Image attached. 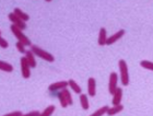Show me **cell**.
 I'll return each instance as SVG.
<instances>
[{
    "label": "cell",
    "mask_w": 153,
    "mask_h": 116,
    "mask_svg": "<svg viewBox=\"0 0 153 116\" xmlns=\"http://www.w3.org/2000/svg\"><path fill=\"white\" fill-rule=\"evenodd\" d=\"M118 67H119V76H120L121 84L124 87H127L129 84V71H128V65L126 60L120 59L118 61Z\"/></svg>",
    "instance_id": "1"
},
{
    "label": "cell",
    "mask_w": 153,
    "mask_h": 116,
    "mask_svg": "<svg viewBox=\"0 0 153 116\" xmlns=\"http://www.w3.org/2000/svg\"><path fill=\"white\" fill-rule=\"evenodd\" d=\"M10 29H11V32L13 33V35H14L16 39H18V42L23 43V44H24L25 46H32V43H31L30 39L25 35V34H24V33L22 32L23 30L19 29V28H18L16 25H14V24H12Z\"/></svg>",
    "instance_id": "2"
},
{
    "label": "cell",
    "mask_w": 153,
    "mask_h": 116,
    "mask_svg": "<svg viewBox=\"0 0 153 116\" xmlns=\"http://www.w3.org/2000/svg\"><path fill=\"white\" fill-rule=\"evenodd\" d=\"M31 51L35 54V56H37V57H39V58H42V59H44V60L48 61V62H53V61H55L54 56L51 55V53L46 52V51H44V49L41 48V47H38V46L32 45L31 46Z\"/></svg>",
    "instance_id": "3"
},
{
    "label": "cell",
    "mask_w": 153,
    "mask_h": 116,
    "mask_svg": "<svg viewBox=\"0 0 153 116\" xmlns=\"http://www.w3.org/2000/svg\"><path fill=\"white\" fill-rule=\"evenodd\" d=\"M21 71H22V77L24 79H29L31 76V66L26 57H21Z\"/></svg>",
    "instance_id": "4"
},
{
    "label": "cell",
    "mask_w": 153,
    "mask_h": 116,
    "mask_svg": "<svg viewBox=\"0 0 153 116\" xmlns=\"http://www.w3.org/2000/svg\"><path fill=\"white\" fill-rule=\"evenodd\" d=\"M117 82H118V74L116 72H111L109 74V81H108V92L111 94H114L116 89H117Z\"/></svg>",
    "instance_id": "5"
},
{
    "label": "cell",
    "mask_w": 153,
    "mask_h": 116,
    "mask_svg": "<svg viewBox=\"0 0 153 116\" xmlns=\"http://www.w3.org/2000/svg\"><path fill=\"white\" fill-rule=\"evenodd\" d=\"M9 20L11 21V23L12 24H14V25H16L19 29H21V30H25V28H26V24H25V22L23 21V20H21L19 18V16H16V13L14 12H11V13H9Z\"/></svg>",
    "instance_id": "6"
},
{
    "label": "cell",
    "mask_w": 153,
    "mask_h": 116,
    "mask_svg": "<svg viewBox=\"0 0 153 116\" xmlns=\"http://www.w3.org/2000/svg\"><path fill=\"white\" fill-rule=\"evenodd\" d=\"M68 86H69L68 81H58V82H55V83L49 84L48 90L51 91V92L57 91V90H64V89H66V88L68 87Z\"/></svg>",
    "instance_id": "7"
},
{
    "label": "cell",
    "mask_w": 153,
    "mask_h": 116,
    "mask_svg": "<svg viewBox=\"0 0 153 116\" xmlns=\"http://www.w3.org/2000/svg\"><path fill=\"white\" fill-rule=\"evenodd\" d=\"M125 35V30H119L118 32H116L115 34H113L112 36H109L107 39V42H106V45H112L115 42H117L119 39Z\"/></svg>",
    "instance_id": "8"
},
{
    "label": "cell",
    "mask_w": 153,
    "mask_h": 116,
    "mask_svg": "<svg viewBox=\"0 0 153 116\" xmlns=\"http://www.w3.org/2000/svg\"><path fill=\"white\" fill-rule=\"evenodd\" d=\"M96 93V81L94 78H89L88 79V94L90 97H95Z\"/></svg>",
    "instance_id": "9"
},
{
    "label": "cell",
    "mask_w": 153,
    "mask_h": 116,
    "mask_svg": "<svg viewBox=\"0 0 153 116\" xmlns=\"http://www.w3.org/2000/svg\"><path fill=\"white\" fill-rule=\"evenodd\" d=\"M121 99H123V89L118 87L115 91V93L113 94L112 104L113 105H119L121 102Z\"/></svg>",
    "instance_id": "10"
},
{
    "label": "cell",
    "mask_w": 153,
    "mask_h": 116,
    "mask_svg": "<svg viewBox=\"0 0 153 116\" xmlns=\"http://www.w3.org/2000/svg\"><path fill=\"white\" fill-rule=\"evenodd\" d=\"M107 34H106V30L105 28H101L100 30V33H99V45L100 46H104L106 45V42H107Z\"/></svg>",
    "instance_id": "11"
},
{
    "label": "cell",
    "mask_w": 153,
    "mask_h": 116,
    "mask_svg": "<svg viewBox=\"0 0 153 116\" xmlns=\"http://www.w3.org/2000/svg\"><path fill=\"white\" fill-rule=\"evenodd\" d=\"M123 110H124V105H121V104H119V105H113V107H109L106 114L108 116H114L116 114L120 113Z\"/></svg>",
    "instance_id": "12"
},
{
    "label": "cell",
    "mask_w": 153,
    "mask_h": 116,
    "mask_svg": "<svg viewBox=\"0 0 153 116\" xmlns=\"http://www.w3.org/2000/svg\"><path fill=\"white\" fill-rule=\"evenodd\" d=\"M25 57L29 61L31 68H35L36 67V60H35V54L32 52V51H27L25 54Z\"/></svg>",
    "instance_id": "13"
},
{
    "label": "cell",
    "mask_w": 153,
    "mask_h": 116,
    "mask_svg": "<svg viewBox=\"0 0 153 116\" xmlns=\"http://www.w3.org/2000/svg\"><path fill=\"white\" fill-rule=\"evenodd\" d=\"M80 104H81V107L83 110H89L90 109V103H89V99H88V95L85 94H80Z\"/></svg>",
    "instance_id": "14"
},
{
    "label": "cell",
    "mask_w": 153,
    "mask_h": 116,
    "mask_svg": "<svg viewBox=\"0 0 153 116\" xmlns=\"http://www.w3.org/2000/svg\"><path fill=\"white\" fill-rule=\"evenodd\" d=\"M68 83H69V87L72 91H74V93H78V94H81L82 93V90H81V88L78 83H76V81L74 79H70V80L68 81Z\"/></svg>",
    "instance_id": "15"
},
{
    "label": "cell",
    "mask_w": 153,
    "mask_h": 116,
    "mask_svg": "<svg viewBox=\"0 0 153 116\" xmlns=\"http://www.w3.org/2000/svg\"><path fill=\"white\" fill-rule=\"evenodd\" d=\"M13 12L16 13V16H19L20 19L23 20L24 22H26V21H29V20H30L29 14H26L25 12H23L22 10L19 9V8H16V9L13 10Z\"/></svg>",
    "instance_id": "16"
},
{
    "label": "cell",
    "mask_w": 153,
    "mask_h": 116,
    "mask_svg": "<svg viewBox=\"0 0 153 116\" xmlns=\"http://www.w3.org/2000/svg\"><path fill=\"white\" fill-rule=\"evenodd\" d=\"M0 70L6 71V72H12L13 71V66L9 62L1 60L0 61Z\"/></svg>",
    "instance_id": "17"
},
{
    "label": "cell",
    "mask_w": 153,
    "mask_h": 116,
    "mask_svg": "<svg viewBox=\"0 0 153 116\" xmlns=\"http://www.w3.org/2000/svg\"><path fill=\"white\" fill-rule=\"evenodd\" d=\"M58 99H59V103H60V105H61V107H64V109H66V107L69 105L68 104V101H67V99H66V97H65V94H64V92H62V90L58 93Z\"/></svg>",
    "instance_id": "18"
},
{
    "label": "cell",
    "mask_w": 153,
    "mask_h": 116,
    "mask_svg": "<svg viewBox=\"0 0 153 116\" xmlns=\"http://www.w3.org/2000/svg\"><path fill=\"white\" fill-rule=\"evenodd\" d=\"M55 110H56V106H55V105H49V106L46 107V109L39 114V116H51L53 113L55 112Z\"/></svg>",
    "instance_id": "19"
},
{
    "label": "cell",
    "mask_w": 153,
    "mask_h": 116,
    "mask_svg": "<svg viewBox=\"0 0 153 116\" xmlns=\"http://www.w3.org/2000/svg\"><path fill=\"white\" fill-rule=\"evenodd\" d=\"M109 107L107 106V105H105V106L101 107V109H99V110H96L94 113H92L90 116H103L105 113H107V111H108Z\"/></svg>",
    "instance_id": "20"
},
{
    "label": "cell",
    "mask_w": 153,
    "mask_h": 116,
    "mask_svg": "<svg viewBox=\"0 0 153 116\" xmlns=\"http://www.w3.org/2000/svg\"><path fill=\"white\" fill-rule=\"evenodd\" d=\"M140 66L144 69H148V70L153 71V62L149 60H142L140 61Z\"/></svg>",
    "instance_id": "21"
},
{
    "label": "cell",
    "mask_w": 153,
    "mask_h": 116,
    "mask_svg": "<svg viewBox=\"0 0 153 116\" xmlns=\"http://www.w3.org/2000/svg\"><path fill=\"white\" fill-rule=\"evenodd\" d=\"M62 92H64L65 97H66V99H67L68 104H69V105H72V104H74V101H72V97H71L70 91H69L67 88H66V89H64V90H62Z\"/></svg>",
    "instance_id": "22"
},
{
    "label": "cell",
    "mask_w": 153,
    "mask_h": 116,
    "mask_svg": "<svg viewBox=\"0 0 153 116\" xmlns=\"http://www.w3.org/2000/svg\"><path fill=\"white\" fill-rule=\"evenodd\" d=\"M16 49L21 53V54H26V52H27V51L25 49V45H24L23 43H21V42H16Z\"/></svg>",
    "instance_id": "23"
},
{
    "label": "cell",
    "mask_w": 153,
    "mask_h": 116,
    "mask_svg": "<svg viewBox=\"0 0 153 116\" xmlns=\"http://www.w3.org/2000/svg\"><path fill=\"white\" fill-rule=\"evenodd\" d=\"M0 47H1L2 49H6L7 47H9V43L7 42V39H3L2 36L0 37Z\"/></svg>",
    "instance_id": "24"
},
{
    "label": "cell",
    "mask_w": 153,
    "mask_h": 116,
    "mask_svg": "<svg viewBox=\"0 0 153 116\" xmlns=\"http://www.w3.org/2000/svg\"><path fill=\"white\" fill-rule=\"evenodd\" d=\"M22 112L21 111H16V112H12V113H8L3 116H22Z\"/></svg>",
    "instance_id": "25"
},
{
    "label": "cell",
    "mask_w": 153,
    "mask_h": 116,
    "mask_svg": "<svg viewBox=\"0 0 153 116\" xmlns=\"http://www.w3.org/2000/svg\"><path fill=\"white\" fill-rule=\"evenodd\" d=\"M39 112L38 111H33V112H30L27 114H23L22 116H39Z\"/></svg>",
    "instance_id": "26"
},
{
    "label": "cell",
    "mask_w": 153,
    "mask_h": 116,
    "mask_svg": "<svg viewBox=\"0 0 153 116\" xmlns=\"http://www.w3.org/2000/svg\"><path fill=\"white\" fill-rule=\"evenodd\" d=\"M45 1H47V2H51V0H45Z\"/></svg>",
    "instance_id": "27"
}]
</instances>
